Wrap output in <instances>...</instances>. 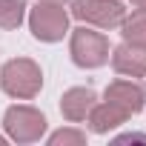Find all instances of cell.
I'll return each instance as SVG.
<instances>
[{
    "label": "cell",
    "instance_id": "obj_1",
    "mask_svg": "<svg viewBox=\"0 0 146 146\" xmlns=\"http://www.w3.org/2000/svg\"><path fill=\"white\" fill-rule=\"evenodd\" d=\"M0 86L6 95L17 98V100H29L40 92L43 86V72L35 60L29 57H15L0 69Z\"/></svg>",
    "mask_w": 146,
    "mask_h": 146
},
{
    "label": "cell",
    "instance_id": "obj_2",
    "mask_svg": "<svg viewBox=\"0 0 146 146\" xmlns=\"http://www.w3.org/2000/svg\"><path fill=\"white\" fill-rule=\"evenodd\" d=\"M29 29L43 43H57L69 32V15L63 3H37L29 15Z\"/></svg>",
    "mask_w": 146,
    "mask_h": 146
},
{
    "label": "cell",
    "instance_id": "obj_3",
    "mask_svg": "<svg viewBox=\"0 0 146 146\" xmlns=\"http://www.w3.org/2000/svg\"><path fill=\"white\" fill-rule=\"evenodd\" d=\"M3 129L15 143H35L46 132V117L32 106H9L3 115Z\"/></svg>",
    "mask_w": 146,
    "mask_h": 146
},
{
    "label": "cell",
    "instance_id": "obj_4",
    "mask_svg": "<svg viewBox=\"0 0 146 146\" xmlns=\"http://www.w3.org/2000/svg\"><path fill=\"white\" fill-rule=\"evenodd\" d=\"M72 60H75L80 69H98L109 60V40L100 32L92 29H75L72 32Z\"/></svg>",
    "mask_w": 146,
    "mask_h": 146
},
{
    "label": "cell",
    "instance_id": "obj_5",
    "mask_svg": "<svg viewBox=\"0 0 146 146\" xmlns=\"http://www.w3.org/2000/svg\"><path fill=\"white\" fill-rule=\"evenodd\" d=\"M72 15L83 23H95L100 29H117L126 17V9L120 0H75Z\"/></svg>",
    "mask_w": 146,
    "mask_h": 146
},
{
    "label": "cell",
    "instance_id": "obj_6",
    "mask_svg": "<svg viewBox=\"0 0 146 146\" xmlns=\"http://www.w3.org/2000/svg\"><path fill=\"white\" fill-rule=\"evenodd\" d=\"M112 66L117 75H126V78H146V46H137V43H120L115 52H112Z\"/></svg>",
    "mask_w": 146,
    "mask_h": 146
},
{
    "label": "cell",
    "instance_id": "obj_7",
    "mask_svg": "<svg viewBox=\"0 0 146 146\" xmlns=\"http://www.w3.org/2000/svg\"><path fill=\"white\" fill-rule=\"evenodd\" d=\"M106 100L115 103V106H120L129 115H137L146 106V89L137 86V83H132V80H115V83L106 86Z\"/></svg>",
    "mask_w": 146,
    "mask_h": 146
},
{
    "label": "cell",
    "instance_id": "obj_8",
    "mask_svg": "<svg viewBox=\"0 0 146 146\" xmlns=\"http://www.w3.org/2000/svg\"><path fill=\"white\" fill-rule=\"evenodd\" d=\"M95 103H98V95H95L92 89L78 86V89H69V92L60 98V112H63V117H66V120L80 123V120H86V117H89V112H92V106H95Z\"/></svg>",
    "mask_w": 146,
    "mask_h": 146
},
{
    "label": "cell",
    "instance_id": "obj_9",
    "mask_svg": "<svg viewBox=\"0 0 146 146\" xmlns=\"http://www.w3.org/2000/svg\"><path fill=\"white\" fill-rule=\"evenodd\" d=\"M126 117H129V112H123L120 106H115V103H109V100H103V103H95V106H92L86 123H89V129H92L95 135H106V132L117 129L120 123H126Z\"/></svg>",
    "mask_w": 146,
    "mask_h": 146
},
{
    "label": "cell",
    "instance_id": "obj_10",
    "mask_svg": "<svg viewBox=\"0 0 146 146\" xmlns=\"http://www.w3.org/2000/svg\"><path fill=\"white\" fill-rule=\"evenodd\" d=\"M120 35L126 43H137V46H146V9H137L132 12L129 17H123L120 23Z\"/></svg>",
    "mask_w": 146,
    "mask_h": 146
},
{
    "label": "cell",
    "instance_id": "obj_11",
    "mask_svg": "<svg viewBox=\"0 0 146 146\" xmlns=\"http://www.w3.org/2000/svg\"><path fill=\"white\" fill-rule=\"evenodd\" d=\"M26 15V0H0V29H17Z\"/></svg>",
    "mask_w": 146,
    "mask_h": 146
},
{
    "label": "cell",
    "instance_id": "obj_12",
    "mask_svg": "<svg viewBox=\"0 0 146 146\" xmlns=\"http://www.w3.org/2000/svg\"><path fill=\"white\" fill-rule=\"evenodd\" d=\"M86 143V132L78 129H60L49 137V146H83Z\"/></svg>",
    "mask_w": 146,
    "mask_h": 146
},
{
    "label": "cell",
    "instance_id": "obj_13",
    "mask_svg": "<svg viewBox=\"0 0 146 146\" xmlns=\"http://www.w3.org/2000/svg\"><path fill=\"white\" fill-rule=\"evenodd\" d=\"M115 143H146V135H140V132H129V135L115 137Z\"/></svg>",
    "mask_w": 146,
    "mask_h": 146
},
{
    "label": "cell",
    "instance_id": "obj_14",
    "mask_svg": "<svg viewBox=\"0 0 146 146\" xmlns=\"http://www.w3.org/2000/svg\"><path fill=\"white\" fill-rule=\"evenodd\" d=\"M132 3H135L137 9H146V0H132Z\"/></svg>",
    "mask_w": 146,
    "mask_h": 146
},
{
    "label": "cell",
    "instance_id": "obj_15",
    "mask_svg": "<svg viewBox=\"0 0 146 146\" xmlns=\"http://www.w3.org/2000/svg\"><path fill=\"white\" fill-rule=\"evenodd\" d=\"M37 3H66V0H37Z\"/></svg>",
    "mask_w": 146,
    "mask_h": 146
},
{
    "label": "cell",
    "instance_id": "obj_16",
    "mask_svg": "<svg viewBox=\"0 0 146 146\" xmlns=\"http://www.w3.org/2000/svg\"><path fill=\"white\" fill-rule=\"evenodd\" d=\"M3 143H6V137H3V135H0V146H3Z\"/></svg>",
    "mask_w": 146,
    "mask_h": 146
}]
</instances>
